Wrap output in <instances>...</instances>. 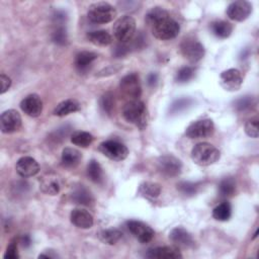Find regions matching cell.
Instances as JSON below:
<instances>
[{"mask_svg":"<svg viewBox=\"0 0 259 259\" xmlns=\"http://www.w3.org/2000/svg\"><path fill=\"white\" fill-rule=\"evenodd\" d=\"M146 23L151 28L153 35L161 40L176 37L180 31V25L173 19L169 12L162 7H153L145 17Z\"/></svg>","mask_w":259,"mask_h":259,"instance_id":"cell-1","label":"cell"},{"mask_svg":"<svg viewBox=\"0 0 259 259\" xmlns=\"http://www.w3.org/2000/svg\"><path fill=\"white\" fill-rule=\"evenodd\" d=\"M122 116L127 122L136 125L140 130H144L147 126L149 119L147 106L139 99H132L123 105Z\"/></svg>","mask_w":259,"mask_h":259,"instance_id":"cell-2","label":"cell"},{"mask_svg":"<svg viewBox=\"0 0 259 259\" xmlns=\"http://www.w3.org/2000/svg\"><path fill=\"white\" fill-rule=\"evenodd\" d=\"M221 158V153L213 145L202 142L196 144L191 150L192 161L199 166H209L218 162Z\"/></svg>","mask_w":259,"mask_h":259,"instance_id":"cell-3","label":"cell"},{"mask_svg":"<svg viewBox=\"0 0 259 259\" xmlns=\"http://www.w3.org/2000/svg\"><path fill=\"white\" fill-rule=\"evenodd\" d=\"M87 16L88 19L93 23H108L115 18L116 9L108 2H95L89 6Z\"/></svg>","mask_w":259,"mask_h":259,"instance_id":"cell-4","label":"cell"},{"mask_svg":"<svg viewBox=\"0 0 259 259\" xmlns=\"http://www.w3.org/2000/svg\"><path fill=\"white\" fill-rule=\"evenodd\" d=\"M113 34L115 38L122 44L132 39L136 31V20L130 15H123L113 23Z\"/></svg>","mask_w":259,"mask_h":259,"instance_id":"cell-5","label":"cell"},{"mask_svg":"<svg viewBox=\"0 0 259 259\" xmlns=\"http://www.w3.org/2000/svg\"><path fill=\"white\" fill-rule=\"evenodd\" d=\"M98 150L105 157L113 161H122L128 156L127 147L124 144L114 140H108L100 143Z\"/></svg>","mask_w":259,"mask_h":259,"instance_id":"cell-6","label":"cell"},{"mask_svg":"<svg viewBox=\"0 0 259 259\" xmlns=\"http://www.w3.org/2000/svg\"><path fill=\"white\" fill-rule=\"evenodd\" d=\"M214 132L213 121L209 118L199 119L191 122L185 130V136L189 139H205Z\"/></svg>","mask_w":259,"mask_h":259,"instance_id":"cell-7","label":"cell"},{"mask_svg":"<svg viewBox=\"0 0 259 259\" xmlns=\"http://www.w3.org/2000/svg\"><path fill=\"white\" fill-rule=\"evenodd\" d=\"M120 91L132 99H139L142 94V86L140 82V77L137 73L133 72L123 76L119 82Z\"/></svg>","mask_w":259,"mask_h":259,"instance_id":"cell-8","label":"cell"},{"mask_svg":"<svg viewBox=\"0 0 259 259\" xmlns=\"http://www.w3.org/2000/svg\"><path fill=\"white\" fill-rule=\"evenodd\" d=\"M180 51L183 57L191 63L198 62L204 56V48L202 44L192 37H187L182 40Z\"/></svg>","mask_w":259,"mask_h":259,"instance_id":"cell-9","label":"cell"},{"mask_svg":"<svg viewBox=\"0 0 259 259\" xmlns=\"http://www.w3.org/2000/svg\"><path fill=\"white\" fill-rule=\"evenodd\" d=\"M157 169L164 176L176 177L181 173L182 163L173 155H164L158 159Z\"/></svg>","mask_w":259,"mask_h":259,"instance_id":"cell-10","label":"cell"},{"mask_svg":"<svg viewBox=\"0 0 259 259\" xmlns=\"http://www.w3.org/2000/svg\"><path fill=\"white\" fill-rule=\"evenodd\" d=\"M126 227L128 231L133 234V236L142 244L151 242L155 236L154 230L149 225L141 221H128L126 223Z\"/></svg>","mask_w":259,"mask_h":259,"instance_id":"cell-11","label":"cell"},{"mask_svg":"<svg viewBox=\"0 0 259 259\" xmlns=\"http://www.w3.org/2000/svg\"><path fill=\"white\" fill-rule=\"evenodd\" d=\"M252 12V4L245 0L232 2L227 8V15L235 21H244Z\"/></svg>","mask_w":259,"mask_h":259,"instance_id":"cell-12","label":"cell"},{"mask_svg":"<svg viewBox=\"0 0 259 259\" xmlns=\"http://www.w3.org/2000/svg\"><path fill=\"white\" fill-rule=\"evenodd\" d=\"M220 83L227 91H237L241 88L243 83L242 74L238 69H228L222 72L220 76Z\"/></svg>","mask_w":259,"mask_h":259,"instance_id":"cell-13","label":"cell"},{"mask_svg":"<svg viewBox=\"0 0 259 259\" xmlns=\"http://www.w3.org/2000/svg\"><path fill=\"white\" fill-rule=\"evenodd\" d=\"M1 132L3 134H11L17 132L21 126V116L15 109H8L1 114Z\"/></svg>","mask_w":259,"mask_h":259,"instance_id":"cell-14","label":"cell"},{"mask_svg":"<svg viewBox=\"0 0 259 259\" xmlns=\"http://www.w3.org/2000/svg\"><path fill=\"white\" fill-rule=\"evenodd\" d=\"M15 170L19 176L27 178L34 176L39 172V165L32 157L24 156L17 160Z\"/></svg>","mask_w":259,"mask_h":259,"instance_id":"cell-15","label":"cell"},{"mask_svg":"<svg viewBox=\"0 0 259 259\" xmlns=\"http://www.w3.org/2000/svg\"><path fill=\"white\" fill-rule=\"evenodd\" d=\"M21 110L30 117H37L42 111V101L37 94H29L20 102Z\"/></svg>","mask_w":259,"mask_h":259,"instance_id":"cell-16","label":"cell"},{"mask_svg":"<svg viewBox=\"0 0 259 259\" xmlns=\"http://www.w3.org/2000/svg\"><path fill=\"white\" fill-rule=\"evenodd\" d=\"M146 257L154 259H178L182 258V255L177 247L160 246L149 249L146 253Z\"/></svg>","mask_w":259,"mask_h":259,"instance_id":"cell-17","label":"cell"},{"mask_svg":"<svg viewBox=\"0 0 259 259\" xmlns=\"http://www.w3.org/2000/svg\"><path fill=\"white\" fill-rule=\"evenodd\" d=\"M169 239L176 247L179 248H189L194 244L191 234L182 227L172 229L169 234Z\"/></svg>","mask_w":259,"mask_h":259,"instance_id":"cell-18","label":"cell"},{"mask_svg":"<svg viewBox=\"0 0 259 259\" xmlns=\"http://www.w3.org/2000/svg\"><path fill=\"white\" fill-rule=\"evenodd\" d=\"M70 221L80 229H89L94 223L92 214L84 208H74L70 213Z\"/></svg>","mask_w":259,"mask_h":259,"instance_id":"cell-19","label":"cell"},{"mask_svg":"<svg viewBox=\"0 0 259 259\" xmlns=\"http://www.w3.org/2000/svg\"><path fill=\"white\" fill-rule=\"evenodd\" d=\"M82 159L81 153L74 148H65L62 152L61 162L62 165L66 168H74L76 167Z\"/></svg>","mask_w":259,"mask_h":259,"instance_id":"cell-20","label":"cell"},{"mask_svg":"<svg viewBox=\"0 0 259 259\" xmlns=\"http://www.w3.org/2000/svg\"><path fill=\"white\" fill-rule=\"evenodd\" d=\"M40 188L42 192H45L46 194H49V195L58 194L61 189L60 178H58V176L53 174H49L48 176L42 177L40 181Z\"/></svg>","mask_w":259,"mask_h":259,"instance_id":"cell-21","label":"cell"},{"mask_svg":"<svg viewBox=\"0 0 259 259\" xmlns=\"http://www.w3.org/2000/svg\"><path fill=\"white\" fill-rule=\"evenodd\" d=\"M80 108H81V105L76 99H66L61 101L56 106L53 113L56 116H65L70 113L79 111Z\"/></svg>","mask_w":259,"mask_h":259,"instance_id":"cell-22","label":"cell"},{"mask_svg":"<svg viewBox=\"0 0 259 259\" xmlns=\"http://www.w3.org/2000/svg\"><path fill=\"white\" fill-rule=\"evenodd\" d=\"M97 59V54L93 52L83 51L76 55L75 67L79 72H85L89 69L91 64Z\"/></svg>","mask_w":259,"mask_h":259,"instance_id":"cell-23","label":"cell"},{"mask_svg":"<svg viewBox=\"0 0 259 259\" xmlns=\"http://www.w3.org/2000/svg\"><path fill=\"white\" fill-rule=\"evenodd\" d=\"M87 38L90 42L99 47H105L112 42L111 34L104 29L92 30L87 32Z\"/></svg>","mask_w":259,"mask_h":259,"instance_id":"cell-24","label":"cell"},{"mask_svg":"<svg viewBox=\"0 0 259 259\" xmlns=\"http://www.w3.org/2000/svg\"><path fill=\"white\" fill-rule=\"evenodd\" d=\"M210 31L219 38H227L233 31V25L225 20H217L210 23Z\"/></svg>","mask_w":259,"mask_h":259,"instance_id":"cell-25","label":"cell"},{"mask_svg":"<svg viewBox=\"0 0 259 259\" xmlns=\"http://www.w3.org/2000/svg\"><path fill=\"white\" fill-rule=\"evenodd\" d=\"M122 237V233L118 229L109 228L102 230L98 233L99 240L107 245H114L116 244Z\"/></svg>","mask_w":259,"mask_h":259,"instance_id":"cell-26","label":"cell"},{"mask_svg":"<svg viewBox=\"0 0 259 259\" xmlns=\"http://www.w3.org/2000/svg\"><path fill=\"white\" fill-rule=\"evenodd\" d=\"M139 192L146 198L154 199L157 198L161 193V186L159 183L146 181L143 182L139 187Z\"/></svg>","mask_w":259,"mask_h":259,"instance_id":"cell-27","label":"cell"},{"mask_svg":"<svg viewBox=\"0 0 259 259\" xmlns=\"http://www.w3.org/2000/svg\"><path fill=\"white\" fill-rule=\"evenodd\" d=\"M72 200L75 202V203H78V204H83V205H89L93 202V197H92V194L90 193V191L85 188L84 186H79L77 187L72 195Z\"/></svg>","mask_w":259,"mask_h":259,"instance_id":"cell-28","label":"cell"},{"mask_svg":"<svg viewBox=\"0 0 259 259\" xmlns=\"http://www.w3.org/2000/svg\"><path fill=\"white\" fill-rule=\"evenodd\" d=\"M93 141H94V137L88 132L78 131V132H74L71 135V142L74 145L82 148H87L92 144Z\"/></svg>","mask_w":259,"mask_h":259,"instance_id":"cell-29","label":"cell"},{"mask_svg":"<svg viewBox=\"0 0 259 259\" xmlns=\"http://www.w3.org/2000/svg\"><path fill=\"white\" fill-rule=\"evenodd\" d=\"M87 176L94 183H102L103 170L96 160H91L87 166Z\"/></svg>","mask_w":259,"mask_h":259,"instance_id":"cell-30","label":"cell"},{"mask_svg":"<svg viewBox=\"0 0 259 259\" xmlns=\"http://www.w3.org/2000/svg\"><path fill=\"white\" fill-rule=\"evenodd\" d=\"M232 215V207L228 201H224L217 205L212 209V218L220 222H226L230 220Z\"/></svg>","mask_w":259,"mask_h":259,"instance_id":"cell-31","label":"cell"},{"mask_svg":"<svg viewBox=\"0 0 259 259\" xmlns=\"http://www.w3.org/2000/svg\"><path fill=\"white\" fill-rule=\"evenodd\" d=\"M236 190V182L232 177L224 178L219 184V192L223 197H230L234 195Z\"/></svg>","mask_w":259,"mask_h":259,"instance_id":"cell-32","label":"cell"},{"mask_svg":"<svg viewBox=\"0 0 259 259\" xmlns=\"http://www.w3.org/2000/svg\"><path fill=\"white\" fill-rule=\"evenodd\" d=\"M254 105H255V98L253 96H249V95L242 96L241 98L237 99L234 102L235 109L240 112L250 110Z\"/></svg>","mask_w":259,"mask_h":259,"instance_id":"cell-33","label":"cell"},{"mask_svg":"<svg viewBox=\"0 0 259 259\" xmlns=\"http://www.w3.org/2000/svg\"><path fill=\"white\" fill-rule=\"evenodd\" d=\"M99 105L100 108L108 115L112 113L113 107H114V96L111 92L104 93L100 99H99Z\"/></svg>","mask_w":259,"mask_h":259,"instance_id":"cell-34","label":"cell"},{"mask_svg":"<svg viewBox=\"0 0 259 259\" xmlns=\"http://www.w3.org/2000/svg\"><path fill=\"white\" fill-rule=\"evenodd\" d=\"M194 76V69L189 66H185L180 68L175 76V80L178 83H185L188 82Z\"/></svg>","mask_w":259,"mask_h":259,"instance_id":"cell-35","label":"cell"},{"mask_svg":"<svg viewBox=\"0 0 259 259\" xmlns=\"http://www.w3.org/2000/svg\"><path fill=\"white\" fill-rule=\"evenodd\" d=\"M177 189L184 195L191 196L194 195L197 192L198 189V184L189 182V181H182L177 184Z\"/></svg>","mask_w":259,"mask_h":259,"instance_id":"cell-36","label":"cell"},{"mask_svg":"<svg viewBox=\"0 0 259 259\" xmlns=\"http://www.w3.org/2000/svg\"><path fill=\"white\" fill-rule=\"evenodd\" d=\"M245 133L251 138H254V139L258 138L259 133H258V118L257 117L251 118L246 122Z\"/></svg>","mask_w":259,"mask_h":259,"instance_id":"cell-37","label":"cell"},{"mask_svg":"<svg viewBox=\"0 0 259 259\" xmlns=\"http://www.w3.org/2000/svg\"><path fill=\"white\" fill-rule=\"evenodd\" d=\"M191 99L189 98H180L176 101H174L170 107L171 113H178L184 109H186L191 104Z\"/></svg>","mask_w":259,"mask_h":259,"instance_id":"cell-38","label":"cell"},{"mask_svg":"<svg viewBox=\"0 0 259 259\" xmlns=\"http://www.w3.org/2000/svg\"><path fill=\"white\" fill-rule=\"evenodd\" d=\"M4 258L5 259H18L19 258V254L17 251V240L16 239L12 240L9 243V245L7 246V249L4 254Z\"/></svg>","mask_w":259,"mask_h":259,"instance_id":"cell-39","label":"cell"},{"mask_svg":"<svg viewBox=\"0 0 259 259\" xmlns=\"http://www.w3.org/2000/svg\"><path fill=\"white\" fill-rule=\"evenodd\" d=\"M53 40L58 44V45H65L67 42L68 36H67V31L64 27H58L54 32H53Z\"/></svg>","mask_w":259,"mask_h":259,"instance_id":"cell-40","label":"cell"},{"mask_svg":"<svg viewBox=\"0 0 259 259\" xmlns=\"http://www.w3.org/2000/svg\"><path fill=\"white\" fill-rule=\"evenodd\" d=\"M0 82H1V90H0V93L1 94H4L11 86V79L5 75V74H1L0 75Z\"/></svg>","mask_w":259,"mask_h":259,"instance_id":"cell-41","label":"cell"},{"mask_svg":"<svg viewBox=\"0 0 259 259\" xmlns=\"http://www.w3.org/2000/svg\"><path fill=\"white\" fill-rule=\"evenodd\" d=\"M127 53H128V47H127L125 44H122V42H120L119 45H117V46L115 47V49L113 50V55H114L116 58L123 57V56H125Z\"/></svg>","mask_w":259,"mask_h":259,"instance_id":"cell-42","label":"cell"},{"mask_svg":"<svg viewBox=\"0 0 259 259\" xmlns=\"http://www.w3.org/2000/svg\"><path fill=\"white\" fill-rule=\"evenodd\" d=\"M157 82H158V75L156 73H150L148 75V77H147L148 85L153 87V86H155L157 84Z\"/></svg>","mask_w":259,"mask_h":259,"instance_id":"cell-43","label":"cell"},{"mask_svg":"<svg viewBox=\"0 0 259 259\" xmlns=\"http://www.w3.org/2000/svg\"><path fill=\"white\" fill-rule=\"evenodd\" d=\"M20 243H21V245H22L24 248L29 247L30 244H31V239H30L29 235H24V236L21 238Z\"/></svg>","mask_w":259,"mask_h":259,"instance_id":"cell-44","label":"cell"},{"mask_svg":"<svg viewBox=\"0 0 259 259\" xmlns=\"http://www.w3.org/2000/svg\"><path fill=\"white\" fill-rule=\"evenodd\" d=\"M257 235H258V229L256 230V232H255V234H254V236H253V239H255V238L257 237Z\"/></svg>","mask_w":259,"mask_h":259,"instance_id":"cell-45","label":"cell"}]
</instances>
